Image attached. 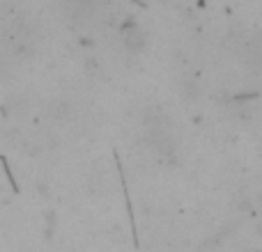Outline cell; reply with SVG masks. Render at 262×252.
<instances>
[{"label":"cell","instance_id":"6da1fadb","mask_svg":"<svg viewBox=\"0 0 262 252\" xmlns=\"http://www.w3.org/2000/svg\"><path fill=\"white\" fill-rule=\"evenodd\" d=\"M124 35H127V44L131 46V48H138V46L143 44V35H140V30L134 26V23L127 26V32H124Z\"/></svg>","mask_w":262,"mask_h":252}]
</instances>
